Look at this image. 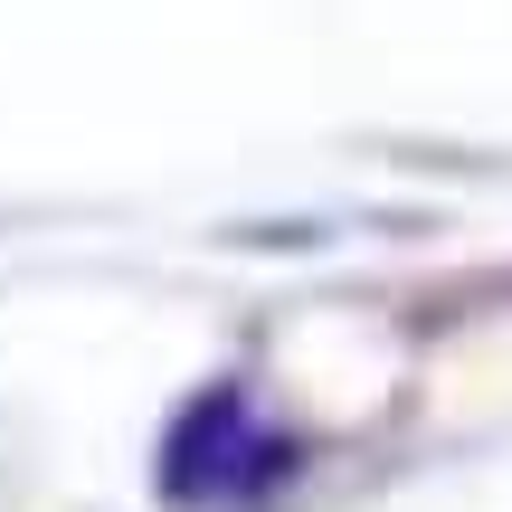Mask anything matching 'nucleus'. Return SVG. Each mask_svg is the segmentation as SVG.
<instances>
[{
  "label": "nucleus",
  "instance_id": "f257e3e1",
  "mask_svg": "<svg viewBox=\"0 0 512 512\" xmlns=\"http://www.w3.org/2000/svg\"><path fill=\"white\" fill-rule=\"evenodd\" d=\"M275 475H285V437L256 427V408L238 389H209L162 446V494L171 503H228V494H256Z\"/></svg>",
  "mask_w": 512,
  "mask_h": 512
}]
</instances>
